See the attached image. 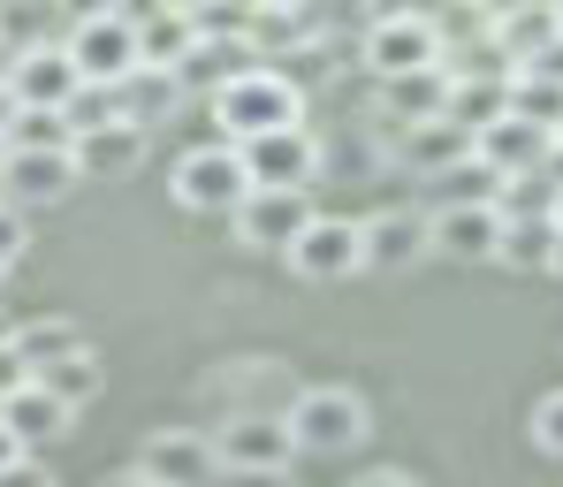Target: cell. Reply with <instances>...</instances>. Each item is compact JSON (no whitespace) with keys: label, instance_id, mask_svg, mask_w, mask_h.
Wrapping results in <instances>:
<instances>
[{"label":"cell","instance_id":"1","mask_svg":"<svg viewBox=\"0 0 563 487\" xmlns=\"http://www.w3.org/2000/svg\"><path fill=\"white\" fill-rule=\"evenodd\" d=\"M206 107H213V122H221V145H252V137H275V130H305V92H297V77H282L267 62H252L236 85H221Z\"/></svg>","mask_w":563,"mask_h":487},{"label":"cell","instance_id":"2","mask_svg":"<svg viewBox=\"0 0 563 487\" xmlns=\"http://www.w3.org/2000/svg\"><path fill=\"white\" fill-rule=\"evenodd\" d=\"M282 427H289V450H297V457H343V450H358V442L374 434L366 396L343 389V381L297 389V403L282 411Z\"/></svg>","mask_w":563,"mask_h":487},{"label":"cell","instance_id":"3","mask_svg":"<svg viewBox=\"0 0 563 487\" xmlns=\"http://www.w3.org/2000/svg\"><path fill=\"white\" fill-rule=\"evenodd\" d=\"M62 46H69L77 77L99 85V92H122V85L145 69V54H137V15H130V8H92V15H77Z\"/></svg>","mask_w":563,"mask_h":487},{"label":"cell","instance_id":"4","mask_svg":"<svg viewBox=\"0 0 563 487\" xmlns=\"http://www.w3.org/2000/svg\"><path fill=\"white\" fill-rule=\"evenodd\" d=\"M366 69H374L380 85H396V77H427V69H442V31H434V15H419V8H388L366 23Z\"/></svg>","mask_w":563,"mask_h":487},{"label":"cell","instance_id":"5","mask_svg":"<svg viewBox=\"0 0 563 487\" xmlns=\"http://www.w3.org/2000/svg\"><path fill=\"white\" fill-rule=\"evenodd\" d=\"M168 191H176V206H190V213H236V206L252 198V176H244L236 145L213 137V145H190L184 161H176Z\"/></svg>","mask_w":563,"mask_h":487},{"label":"cell","instance_id":"6","mask_svg":"<svg viewBox=\"0 0 563 487\" xmlns=\"http://www.w3.org/2000/svg\"><path fill=\"white\" fill-rule=\"evenodd\" d=\"M282 259H289L297 283H343V275L366 267V236H358V221H343V213H312V229H305Z\"/></svg>","mask_w":563,"mask_h":487},{"label":"cell","instance_id":"7","mask_svg":"<svg viewBox=\"0 0 563 487\" xmlns=\"http://www.w3.org/2000/svg\"><path fill=\"white\" fill-rule=\"evenodd\" d=\"M0 85L15 107H38V114H69V99L85 92V77H77V62H69V46H31V54H15L8 69H0Z\"/></svg>","mask_w":563,"mask_h":487},{"label":"cell","instance_id":"8","mask_svg":"<svg viewBox=\"0 0 563 487\" xmlns=\"http://www.w3.org/2000/svg\"><path fill=\"white\" fill-rule=\"evenodd\" d=\"M236 161H244L252 191H312V176H320V137H312V130H275V137L236 145Z\"/></svg>","mask_w":563,"mask_h":487},{"label":"cell","instance_id":"9","mask_svg":"<svg viewBox=\"0 0 563 487\" xmlns=\"http://www.w3.org/2000/svg\"><path fill=\"white\" fill-rule=\"evenodd\" d=\"M213 457H221V473H289V427L267 419V411H229L221 419V434H213Z\"/></svg>","mask_w":563,"mask_h":487},{"label":"cell","instance_id":"10","mask_svg":"<svg viewBox=\"0 0 563 487\" xmlns=\"http://www.w3.org/2000/svg\"><path fill=\"white\" fill-rule=\"evenodd\" d=\"M472 161H479L487 176H503V184H526V176H549L556 137H549V130H533V122H518V114H503L495 130H479V137H472Z\"/></svg>","mask_w":563,"mask_h":487},{"label":"cell","instance_id":"11","mask_svg":"<svg viewBox=\"0 0 563 487\" xmlns=\"http://www.w3.org/2000/svg\"><path fill=\"white\" fill-rule=\"evenodd\" d=\"M137 473H145V480H161V487H221L213 434H190V427L145 434V450H137Z\"/></svg>","mask_w":563,"mask_h":487},{"label":"cell","instance_id":"12","mask_svg":"<svg viewBox=\"0 0 563 487\" xmlns=\"http://www.w3.org/2000/svg\"><path fill=\"white\" fill-rule=\"evenodd\" d=\"M358 236H366V267H374V275H404V267H419V259L434 252V221L411 213V206H380V213H366Z\"/></svg>","mask_w":563,"mask_h":487},{"label":"cell","instance_id":"13","mask_svg":"<svg viewBox=\"0 0 563 487\" xmlns=\"http://www.w3.org/2000/svg\"><path fill=\"white\" fill-rule=\"evenodd\" d=\"M229 221H236V236H244L252 252H289V244L312 229V198L305 191H252Z\"/></svg>","mask_w":563,"mask_h":487},{"label":"cell","instance_id":"14","mask_svg":"<svg viewBox=\"0 0 563 487\" xmlns=\"http://www.w3.org/2000/svg\"><path fill=\"white\" fill-rule=\"evenodd\" d=\"M77 184H85L77 153H8V168H0V198L8 206H54Z\"/></svg>","mask_w":563,"mask_h":487},{"label":"cell","instance_id":"15","mask_svg":"<svg viewBox=\"0 0 563 487\" xmlns=\"http://www.w3.org/2000/svg\"><path fill=\"white\" fill-rule=\"evenodd\" d=\"M434 221V252L442 259H495V244H503V206H434L427 213Z\"/></svg>","mask_w":563,"mask_h":487},{"label":"cell","instance_id":"16","mask_svg":"<svg viewBox=\"0 0 563 487\" xmlns=\"http://www.w3.org/2000/svg\"><path fill=\"white\" fill-rule=\"evenodd\" d=\"M0 427L15 434V450H23V457H38L46 442H62V434L77 427V411H62L38 381H23L15 396H0Z\"/></svg>","mask_w":563,"mask_h":487},{"label":"cell","instance_id":"17","mask_svg":"<svg viewBox=\"0 0 563 487\" xmlns=\"http://www.w3.org/2000/svg\"><path fill=\"white\" fill-rule=\"evenodd\" d=\"M380 114H388V130L450 122V69H427V77H396V85H380Z\"/></svg>","mask_w":563,"mask_h":487},{"label":"cell","instance_id":"18","mask_svg":"<svg viewBox=\"0 0 563 487\" xmlns=\"http://www.w3.org/2000/svg\"><path fill=\"white\" fill-rule=\"evenodd\" d=\"M396 153L411 176H457L472 161V137L457 122H419V130H396Z\"/></svg>","mask_w":563,"mask_h":487},{"label":"cell","instance_id":"19","mask_svg":"<svg viewBox=\"0 0 563 487\" xmlns=\"http://www.w3.org/2000/svg\"><path fill=\"white\" fill-rule=\"evenodd\" d=\"M190 46H198L190 8H145V15H137V54H145V69L176 77V69L190 62Z\"/></svg>","mask_w":563,"mask_h":487},{"label":"cell","instance_id":"20","mask_svg":"<svg viewBox=\"0 0 563 487\" xmlns=\"http://www.w3.org/2000/svg\"><path fill=\"white\" fill-rule=\"evenodd\" d=\"M556 221H549V206L541 213H503V244H495V259L503 267H518V275H549L556 267Z\"/></svg>","mask_w":563,"mask_h":487},{"label":"cell","instance_id":"21","mask_svg":"<svg viewBox=\"0 0 563 487\" xmlns=\"http://www.w3.org/2000/svg\"><path fill=\"white\" fill-rule=\"evenodd\" d=\"M213 389L229 396V411H267V419H282L297 403L289 374H275V358H244V366H229V381L213 374Z\"/></svg>","mask_w":563,"mask_h":487},{"label":"cell","instance_id":"22","mask_svg":"<svg viewBox=\"0 0 563 487\" xmlns=\"http://www.w3.org/2000/svg\"><path fill=\"white\" fill-rule=\"evenodd\" d=\"M244 69H252V38H198V46H190V62L176 69V85H184V99L190 92L213 99L221 85H236Z\"/></svg>","mask_w":563,"mask_h":487},{"label":"cell","instance_id":"23","mask_svg":"<svg viewBox=\"0 0 563 487\" xmlns=\"http://www.w3.org/2000/svg\"><path fill=\"white\" fill-rule=\"evenodd\" d=\"M77 351H92V343H85V328H77V320H62V312H46V320H23V328H15V358L31 366V381H38L46 366L77 358Z\"/></svg>","mask_w":563,"mask_h":487},{"label":"cell","instance_id":"24","mask_svg":"<svg viewBox=\"0 0 563 487\" xmlns=\"http://www.w3.org/2000/svg\"><path fill=\"white\" fill-rule=\"evenodd\" d=\"M487 38H495V46H503V54H510V62L526 69V62H533V54H541V46L556 38V8H495Z\"/></svg>","mask_w":563,"mask_h":487},{"label":"cell","instance_id":"25","mask_svg":"<svg viewBox=\"0 0 563 487\" xmlns=\"http://www.w3.org/2000/svg\"><path fill=\"white\" fill-rule=\"evenodd\" d=\"M320 31H328L320 8H252V23H244L252 54H267V46H312Z\"/></svg>","mask_w":563,"mask_h":487},{"label":"cell","instance_id":"26","mask_svg":"<svg viewBox=\"0 0 563 487\" xmlns=\"http://www.w3.org/2000/svg\"><path fill=\"white\" fill-rule=\"evenodd\" d=\"M137 161H145V130H130V122L77 137V168H85V176H130Z\"/></svg>","mask_w":563,"mask_h":487},{"label":"cell","instance_id":"27","mask_svg":"<svg viewBox=\"0 0 563 487\" xmlns=\"http://www.w3.org/2000/svg\"><path fill=\"white\" fill-rule=\"evenodd\" d=\"M114 99H122V122H130V130H153V122H168V114L184 107V85L161 77V69H137Z\"/></svg>","mask_w":563,"mask_h":487},{"label":"cell","instance_id":"28","mask_svg":"<svg viewBox=\"0 0 563 487\" xmlns=\"http://www.w3.org/2000/svg\"><path fill=\"white\" fill-rule=\"evenodd\" d=\"M38 389L54 396L62 411H85V403L99 396V351H77V358H62V366H46V374H38Z\"/></svg>","mask_w":563,"mask_h":487},{"label":"cell","instance_id":"29","mask_svg":"<svg viewBox=\"0 0 563 487\" xmlns=\"http://www.w3.org/2000/svg\"><path fill=\"white\" fill-rule=\"evenodd\" d=\"M8 153H77V130H69V114L23 107V114L8 122Z\"/></svg>","mask_w":563,"mask_h":487},{"label":"cell","instance_id":"30","mask_svg":"<svg viewBox=\"0 0 563 487\" xmlns=\"http://www.w3.org/2000/svg\"><path fill=\"white\" fill-rule=\"evenodd\" d=\"M510 114V85H450V122L479 137V130H495Z\"/></svg>","mask_w":563,"mask_h":487},{"label":"cell","instance_id":"31","mask_svg":"<svg viewBox=\"0 0 563 487\" xmlns=\"http://www.w3.org/2000/svg\"><path fill=\"white\" fill-rule=\"evenodd\" d=\"M510 114L556 137V130H563V85H549V77H526V69H518V77H510Z\"/></svg>","mask_w":563,"mask_h":487},{"label":"cell","instance_id":"32","mask_svg":"<svg viewBox=\"0 0 563 487\" xmlns=\"http://www.w3.org/2000/svg\"><path fill=\"white\" fill-rule=\"evenodd\" d=\"M23 252H31V213L0 198V275H8V267H15Z\"/></svg>","mask_w":563,"mask_h":487},{"label":"cell","instance_id":"33","mask_svg":"<svg viewBox=\"0 0 563 487\" xmlns=\"http://www.w3.org/2000/svg\"><path fill=\"white\" fill-rule=\"evenodd\" d=\"M526 427H533V442H541L549 457H563V389H549V396H541Z\"/></svg>","mask_w":563,"mask_h":487},{"label":"cell","instance_id":"34","mask_svg":"<svg viewBox=\"0 0 563 487\" xmlns=\"http://www.w3.org/2000/svg\"><path fill=\"white\" fill-rule=\"evenodd\" d=\"M526 77H549V85H563V31L541 46V54H533V62H526Z\"/></svg>","mask_w":563,"mask_h":487},{"label":"cell","instance_id":"35","mask_svg":"<svg viewBox=\"0 0 563 487\" xmlns=\"http://www.w3.org/2000/svg\"><path fill=\"white\" fill-rule=\"evenodd\" d=\"M0 487H54V473H46L38 457H15V465L0 473Z\"/></svg>","mask_w":563,"mask_h":487},{"label":"cell","instance_id":"36","mask_svg":"<svg viewBox=\"0 0 563 487\" xmlns=\"http://www.w3.org/2000/svg\"><path fill=\"white\" fill-rule=\"evenodd\" d=\"M23 381H31V366L15 358V343H0V396H15Z\"/></svg>","mask_w":563,"mask_h":487},{"label":"cell","instance_id":"37","mask_svg":"<svg viewBox=\"0 0 563 487\" xmlns=\"http://www.w3.org/2000/svg\"><path fill=\"white\" fill-rule=\"evenodd\" d=\"M221 487H289V473H221Z\"/></svg>","mask_w":563,"mask_h":487},{"label":"cell","instance_id":"38","mask_svg":"<svg viewBox=\"0 0 563 487\" xmlns=\"http://www.w3.org/2000/svg\"><path fill=\"white\" fill-rule=\"evenodd\" d=\"M351 487H419L411 473H396V465H380V473H366V480H351Z\"/></svg>","mask_w":563,"mask_h":487},{"label":"cell","instance_id":"39","mask_svg":"<svg viewBox=\"0 0 563 487\" xmlns=\"http://www.w3.org/2000/svg\"><path fill=\"white\" fill-rule=\"evenodd\" d=\"M15 114H23V107H15V99H8V85H0V145H8V122H15Z\"/></svg>","mask_w":563,"mask_h":487},{"label":"cell","instance_id":"40","mask_svg":"<svg viewBox=\"0 0 563 487\" xmlns=\"http://www.w3.org/2000/svg\"><path fill=\"white\" fill-rule=\"evenodd\" d=\"M15 457H23V450H15V434H8V427H0V473H8V465H15Z\"/></svg>","mask_w":563,"mask_h":487},{"label":"cell","instance_id":"41","mask_svg":"<svg viewBox=\"0 0 563 487\" xmlns=\"http://www.w3.org/2000/svg\"><path fill=\"white\" fill-rule=\"evenodd\" d=\"M107 487H161V480H145V473H114Z\"/></svg>","mask_w":563,"mask_h":487},{"label":"cell","instance_id":"42","mask_svg":"<svg viewBox=\"0 0 563 487\" xmlns=\"http://www.w3.org/2000/svg\"><path fill=\"white\" fill-rule=\"evenodd\" d=\"M549 221L563 229V176H556V191H549Z\"/></svg>","mask_w":563,"mask_h":487},{"label":"cell","instance_id":"43","mask_svg":"<svg viewBox=\"0 0 563 487\" xmlns=\"http://www.w3.org/2000/svg\"><path fill=\"white\" fill-rule=\"evenodd\" d=\"M549 275H563V236H556V267H549Z\"/></svg>","mask_w":563,"mask_h":487},{"label":"cell","instance_id":"44","mask_svg":"<svg viewBox=\"0 0 563 487\" xmlns=\"http://www.w3.org/2000/svg\"><path fill=\"white\" fill-rule=\"evenodd\" d=\"M0 343H15V328H8V320H0Z\"/></svg>","mask_w":563,"mask_h":487},{"label":"cell","instance_id":"45","mask_svg":"<svg viewBox=\"0 0 563 487\" xmlns=\"http://www.w3.org/2000/svg\"><path fill=\"white\" fill-rule=\"evenodd\" d=\"M0 168H8V145H0Z\"/></svg>","mask_w":563,"mask_h":487},{"label":"cell","instance_id":"46","mask_svg":"<svg viewBox=\"0 0 563 487\" xmlns=\"http://www.w3.org/2000/svg\"><path fill=\"white\" fill-rule=\"evenodd\" d=\"M556 31H563V8H556Z\"/></svg>","mask_w":563,"mask_h":487},{"label":"cell","instance_id":"47","mask_svg":"<svg viewBox=\"0 0 563 487\" xmlns=\"http://www.w3.org/2000/svg\"><path fill=\"white\" fill-rule=\"evenodd\" d=\"M556 145H563V130H556Z\"/></svg>","mask_w":563,"mask_h":487}]
</instances>
